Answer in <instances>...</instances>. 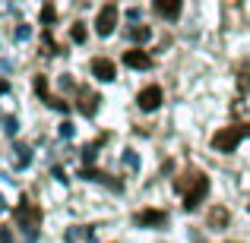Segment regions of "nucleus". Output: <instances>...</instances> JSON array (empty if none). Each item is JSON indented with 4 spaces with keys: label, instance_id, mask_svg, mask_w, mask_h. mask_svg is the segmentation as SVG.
Returning <instances> with one entry per match:
<instances>
[{
    "label": "nucleus",
    "instance_id": "1",
    "mask_svg": "<svg viewBox=\"0 0 250 243\" xmlns=\"http://www.w3.org/2000/svg\"><path fill=\"white\" fill-rule=\"evenodd\" d=\"M174 189H177V196L184 199V208H196L203 202V196L209 193V177L203 174V170H184L181 177L174 180Z\"/></svg>",
    "mask_w": 250,
    "mask_h": 243
},
{
    "label": "nucleus",
    "instance_id": "2",
    "mask_svg": "<svg viewBox=\"0 0 250 243\" xmlns=\"http://www.w3.org/2000/svg\"><path fill=\"white\" fill-rule=\"evenodd\" d=\"M244 136H250V123H244V127H225L212 136V146L219 149V152H234Z\"/></svg>",
    "mask_w": 250,
    "mask_h": 243
},
{
    "label": "nucleus",
    "instance_id": "3",
    "mask_svg": "<svg viewBox=\"0 0 250 243\" xmlns=\"http://www.w3.org/2000/svg\"><path fill=\"white\" fill-rule=\"evenodd\" d=\"M114 25H117V6L114 3H104L102 10H98V19H95V32L102 38H108L111 32H114Z\"/></svg>",
    "mask_w": 250,
    "mask_h": 243
},
{
    "label": "nucleus",
    "instance_id": "4",
    "mask_svg": "<svg viewBox=\"0 0 250 243\" xmlns=\"http://www.w3.org/2000/svg\"><path fill=\"white\" fill-rule=\"evenodd\" d=\"M16 221H19L22 227H29V231H35V227L42 224V212H38V206H35V202L22 199V206L16 208Z\"/></svg>",
    "mask_w": 250,
    "mask_h": 243
},
{
    "label": "nucleus",
    "instance_id": "5",
    "mask_svg": "<svg viewBox=\"0 0 250 243\" xmlns=\"http://www.w3.org/2000/svg\"><path fill=\"white\" fill-rule=\"evenodd\" d=\"M136 101H140V111H155L162 104V89H159V85H146Z\"/></svg>",
    "mask_w": 250,
    "mask_h": 243
},
{
    "label": "nucleus",
    "instance_id": "6",
    "mask_svg": "<svg viewBox=\"0 0 250 243\" xmlns=\"http://www.w3.org/2000/svg\"><path fill=\"white\" fill-rule=\"evenodd\" d=\"M124 63H127V67H133V70H149L152 67V57L146 54V51H124Z\"/></svg>",
    "mask_w": 250,
    "mask_h": 243
},
{
    "label": "nucleus",
    "instance_id": "7",
    "mask_svg": "<svg viewBox=\"0 0 250 243\" xmlns=\"http://www.w3.org/2000/svg\"><path fill=\"white\" fill-rule=\"evenodd\" d=\"M92 73H95V79L111 82V79H114V63L104 60V57H95V60H92Z\"/></svg>",
    "mask_w": 250,
    "mask_h": 243
},
{
    "label": "nucleus",
    "instance_id": "8",
    "mask_svg": "<svg viewBox=\"0 0 250 243\" xmlns=\"http://www.w3.org/2000/svg\"><path fill=\"white\" fill-rule=\"evenodd\" d=\"M133 221H136V224H143V227H152V224H165L168 215L159 212V208H146V212H140Z\"/></svg>",
    "mask_w": 250,
    "mask_h": 243
},
{
    "label": "nucleus",
    "instance_id": "9",
    "mask_svg": "<svg viewBox=\"0 0 250 243\" xmlns=\"http://www.w3.org/2000/svg\"><path fill=\"white\" fill-rule=\"evenodd\" d=\"M98 101H102V98H98L95 92H89V89H80V101H76V104H80V111H83L85 117H92V114L98 111Z\"/></svg>",
    "mask_w": 250,
    "mask_h": 243
},
{
    "label": "nucleus",
    "instance_id": "10",
    "mask_svg": "<svg viewBox=\"0 0 250 243\" xmlns=\"http://www.w3.org/2000/svg\"><path fill=\"white\" fill-rule=\"evenodd\" d=\"M209 227H215V231L228 227V208L225 206H215L212 212H209Z\"/></svg>",
    "mask_w": 250,
    "mask_h": 243
},
{
    "label": "nucleus",
    "instance_id": "11",
    "mask_svg": "<svg viewBox=\"0 0 250 243\" xmlns=\"http://www.w3.org/2000/svg\"><path fill=\"white\" fill-rule=\"evenodd\" d=\"M155 13H162V16L174 19L177 13H181V0H155Z\"/></svg>",
    "mask_w": 250,
    "mask_h": 243
},
{
    "label": "nucleus",
    "instance_id": "12",
    "mask_svg": "<svg viewBox=\"0 0 250 243\" xmlns=\"http://www.w3.org/2000/svg\"><path fill=\"white\" fill-rule=\"evenodd\" d=\"M149 35H152V29H149V25H133V29H127V38H130V41H146Z\"/></svg>",
    "mask_w": 250,
    "mask_h": 243
},
{
    "label": "nucleus",
    "instance_id": "13",
    "mask_svg": "<svg viewBox=\"0 0 250 243\" xmlns=\"http://www.w3.org/2000/svg\"><path fill=\"white\" fill-rule=\"evenodd\" d=\"M83 177H85V180H104V183H111V187L117 189V183L108 180V174H102V170H83Z\"/></svg>",
    "mask_w": 250,
    "mask_h": 243
},
{
    "label": "nucleus",
    "instance_id": "14",
    "mask_svg": "<svg viewBox=\"0 0 250 243\" xmlns=\"http://www.w3.org/2000/svg\"><path fill=\"white\" fill-rule=\"evenodd\" d=\"M54 6H42V22H54Z\"/></svg>",
    "mask_w": 250,
    "mask_h": 243
},
{
    "label": "nucleus",
    "instance_id": "15",
    "mask_svg": "<svg viewBox=\"0 0 250 243\" xmlns=\"http://www.w3.org/2000/svg\"><path fill=\"white\" fill-rule=\"evenodd\" d=\"M57 51H61V48L54 44V38H51V35H44V54H57Z\"/></svg>",
    "mask_w": 250,
    "mask_h": 243
},
{
    "label": "nucleus",
    "instance_id": "16",
    "mask_svg": "<svg viewBox=\"0 0 250 243\" xmlns=\"http://www.w3.org/2000/svg\"><path fill=\"white\" fill-rule=\"evenodd\" d=\"M35 89H38V95L48 101V85H44V76H38V79H35Z\"/></svg>",
    "mask_w": 250,
    "mask_h": 243
},
{
    "label": "nucleus",
    "instance_id": "17",
    "mask_svg": "<svg viewBox=\"0 0 250 243\" xmlns=\"http://www.w3.org/2000/svg\"><path fill=\"white\" fill-rule=\"evenodd\" d=\"M70 35H73V41H85V29H83L80 22L73 25V32H70Z\"/></svg>",
    "mask_w": 250,
    "mask_h": 243
},
{
    "label": "nucleus",
    "instance_id": "18",
    "mask_svg": "<svg viewBox=\"0 0 250 243\" xmlns=\"http://www.w3.org/2000/svg\"><path fill=\"white\" fill-rule=\"evenodd\" d=\"M124 164H130V168H136V164H140V161H136V155L130 152V155H124Z\"/></svg>",
    "mask_w": 250,
    "mask_h": 243
},
{
    "label": "nucleus",
    "instance_id": "19",
    "mask_svg": "<svg viewBox=\"0 0 250 243\" xmlns=\"http://www.w3.org/2000/svg\"><path fill=\"white\" fill-rule=\"evenodd\" d=\"M0 243H10V234L6 231H0Z\"/></svg>",
    "mask_w": 250,
    "mask_h": 243
},
{
    "label": "nucleus",
    "instance_id": "20",
    "mask_svg": "<svg viewBox=\"0 0 250 243\" xmlns=\"http://www.w3.org/2000/svg\"><path fill=\"white\" fill-rule=\"evenodd\" d=\"M6 89H10V85H6V79H0V95H3Z\"/></svg>",
    "mask_w": 250,
    "mask_h": 243
},
{
    "label": "nucleus",
    "instance_id": "21",
    "mask_svg": "<svg viewBox=\"0 0 250 243\" xmlns=\"http://www.w3.org/2000/svg\"><path fill=\"white\" fill-rule=\"evenodd\" d=\"M247 208H250V202H247Z\"/></svg>",
    "mask_w": 250,
    "mask_h": 243
}]
</instances>
